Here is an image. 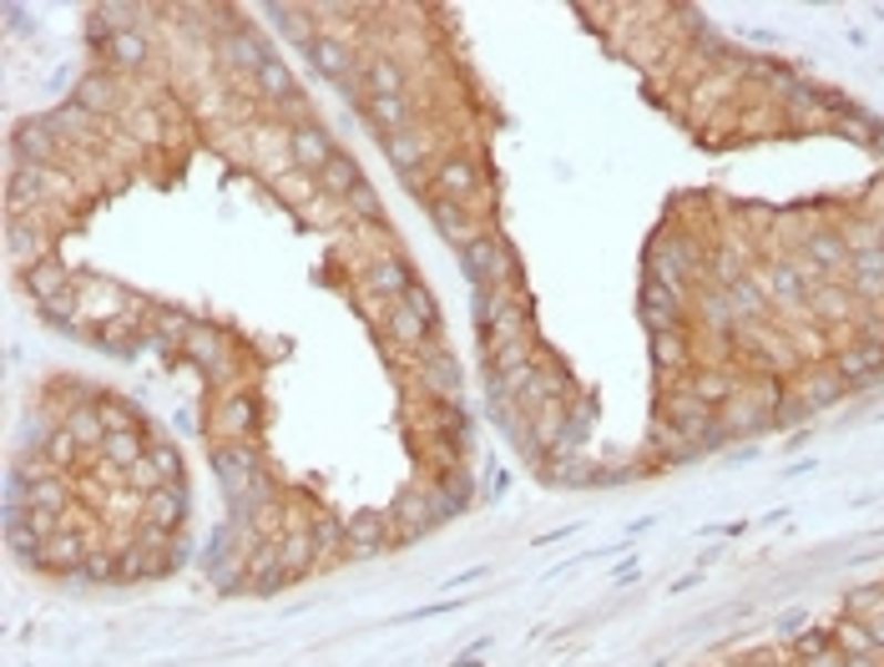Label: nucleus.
<instances>
[{"instance_id":"28","label":"nucleus","mask_w":884,"mask_h":667,"mask_svg":"<svg viewBox=\"0 0 884 667\" xmlns=\"http://www.w3.org/2000/svg\"><path fill=\"white\" fill-rule=\"evenodd\" d=\"M71 102H81L86 106V112H116V106H122V92H116V81L112 76H102V71H96V76H81L76 81V96H71Z\"/></svg>"},{"instance_id":"33","label":"nucleus","mask_w":884,"mask_h":667,"mask_svg":"<svg viewBox=\"0 0 884 667\" xmlns=\"http://www.w3.org/2000/svg\"><path fill=\"white\" fill-rule=\"evenodd\" d=\"M61 425L81 440V445H102L106 440V425H102V404H76V410L61 414Z\"/></svg>"},{"instance_id":"1","label":"nucleus","mask_w":884,"mask_h":667,"mask_svg":"<svg viewBox=\"0 0 884 667\" xmlns=\"http://www.w3.org/2000/svg\"><path fill=\"white\" fill-rule=\"evenodd\" d=\"M465 274H471L475 288H511L516 284V254H511V243H501L495 233L475 238L465 254H460Z\"/></svg>"},{"instance_id":"36","label":"nucleus","mask_w":884,"mask_h":667,"mask_svg":"<svg viewBox=\"0 0 884 667\" xmlns=\"http://www.w3.org/2000/svg\"><path fill=\"white\" fill-rule=\"evenodd\" d=\"M809 309H814L824 324H834V319H850V309H854V294H850V288H839V284H819V288H814V299H809Z\"/></svg>"},{"instance_id":"26","label":"nucleus","mask_w":884,"mask_h":667,"mask_svg":"<svg viewBox=\"0 0 884 667\" xmlns=\"http://www.w3.org/2000/svg\"><path fill=\"white\" fill-rule=\"evenodd\" d=\"M384 157H390V167L400 177H420V167H425V142L414 137V132H394V137H384Z\"/></svg>"},{"instance_id":"35","label":"nucleus","mask_w":884,"mask_h":667,"mask_svg":"<svg viewBox=\"0 0 884 667\" xmlns=\"http://www.w3.org/2000/svg\"><path fill=\"white\" fill-rule=\"evenodd\" d=\"M25 506H41V511H66L71 506V485L61 475H41V481L25 485Z\"/></svg>"},{"instance_id":"11","label":"nucleus","mask_w":884,"mask_h":667,"mask_svg":"<svg viewBox=\"0 0 884 667\" xmlns=\"http://www.w3.org/2000/svg\"><path fill=\"white\" fill-rule=\"evenodd\" d=\"M288 152H294V162H299L304 173H323L329 167V157L339 147L329 142V132L323 127H313V122H299V127L288 132Z\"/></svg>"},{"instance_id":"50","label":"nucleus","mask_w":884,"mask_h":667,"mask_svg":"<svg viewBox=\"0 0 884 667\" xmlns=\"http://www.w3.org/2000/svg\"><path fill=\"white\" fill-rule=\"evenodd\" d=\"M76 450H81V440L71 435L66 425H56V435L47 440V461L51 465H71V461H76Z\"/></svg>"},{"instance_id":"25","label":"nucleus","mask_w":884,"mask_h":667,"mask_svg":"<svg viewBox=\"0 0 884 667\" xmlns=\"http://www.w3.org/2000/svg\"><path fill=\"white\" fill-rule=\"evenodd\" d=\"M187 355H193L197 365L207 369V374H223V369H228V359H233V349H228V339H223V334H213V329H203V324H197L193 339H187Z\"/></svg>"},{"instance_id":"7","label":"nucleus","mask_w":884,"mask_h":667,"mask_svg":"<svg viewBox=\"0 0 884 667\" xmlns=\"http://www.w3.org/2000/svg\"><path fill=\"white\" fill-rule=\"evenodd\" d=\"M430 218H435V228L445 233V243L450 248H455V254H465V248H471L475 238H485V228L481 223L471 218V213H465V207L460 203H450V197H430Z\"/></svg>"},{"instance_id":"46","label":"nucleus","mask_w":884,"mask_h":667,"mask_svg":"<svg viewBox=\"0 0 884 667\" xmlns=\"http://www.w3.org/2000/svg\"><path fill=\"white\" fill-rule=\"evenodd\" d=\"M268 16H274V21L284 25V31L294 35V41H299L304 51H309V41H313V25L304 21V11H294V6H268Z\"/></svg>"},{"instance_id":"55","label":"nucleus","mask_w":884,"mask_h":667,"mask_svg":"<svg viewBox=\"0 0 884 667\" xmlns=\"http://www.w3.org/2000/svg\"><path fill=\"white\" fill-rule=\"evenodd\" d=\"M864 627H870L874 647H880V653H884V612H880V617H870V622H864Z\"/></svg>"},{"instance_id":"32","label":"nucleus","mask_w":884,"mask_h":667,"mask_svg":"<svg viewBox=\"0 0 884 667\" xmlns=\"http://www.w3.org/2000/svg\"><path fill=\"white\" fill-rule=\"evenodd\" d=\"M223 57H228L233 66H243V71H253V76H258V66L268 61V47L253 31H233V35H223Z\"/></svg>"},{"instance_id":"17","label":"nucleus","mask_w":884,"mask_h":667,"mask_svg":"<svg viewBox=\"0 0 884 667\" xmlns=\"http://www.w3.org/2000/svg\"><path fill=\"white\" fill-rule=\"evenodd\" d=\"M25 294L35 304H51V299H66L71 294V268L61 258H41V264L25 268Z\"/></svg>"},{"instance_id":"39","label":"nucleus","mask_w":884,"mask_h":667,"mask_svg":"<svg viewBox=\"0 0 884 667\" xmlns=\"http://www.w3.org/2000/svg\"><path fill=\"white\" fill-rule=\"evenodd\" d=\"M47 122L61 132V137H66V132H81V137H96V132H102V116H96V112H86V106H81V102H66V106H61V112H51Z\"/></svg>"},{"instance_id":"51","label":"nucleus","mask_w":884,"mask_h":667,"mask_svg":"<svg viewBox=\"0 0 884 667\" xmlns=\"http://www.w3.org/2000/svg\"><path fill=\"white\" fill-rule=\"evenodd\" d=\"M404 304H410L414 314L425 324H440V309H435V299H430V288L425 284H410V294H404Z\"/></svg>"},{"instance_id":"49","label":"nucleus","mask_w":884,"mask_h":667,"mask_svg":"<svg viewBox=\"0 0 884 667\" xmlns=\"http://www.w3.org/2000/svg\"><path fill=\"white\" fill-rule=\"evenodd\" d=\"M345 203L354 207V213H359V218H364V223H384V203H379V193H374V187H369V183H359L354 193L345 197Z\"/></svg>"},{"instance_id":"12","label":"nucleus","mask_w":884,"mask_h":667,"mask_svg":"<svg viewBox=\"0 0 884 667\" xmlns=\"http://www.w3.org/2000/svg\"><path fill=\"white\" fill-rule=\"evenodd\" d=\"M682 390H688L692 400H702V404H708V410H723V404L733 400V394L743 390V384H738V374H733V369H718V365H708V369H698V374H688V380H682Z\"/></svg>"},{"instance_id":"22","label":"nucleus","mask_w":884,"mask_h":667,"mask_svg":"<svg viewBox=\"0 0 884 667\" xmlns=\"http://www.w3.org/2000/svg\"><path fill=\"white\" fill-rule=\"evenodd\" d=\"M86 552H92V546H81V536H66V531H61V536H51L47 546H41V572H56V576H76L81 572V562H86Z\"/></svg>"},{"instance_id":"9","label":"nucleus","mask_w":884,"mask_h":667,"mask_svg":"<svg viewBox=\"0 0 884 667\" xmlns=\"http://www.w3.org/2000/svg\"><path fill=\"white\" fill-rule=\"evenodd\" d=\"M698 324L702 329H712V334H733V329H743V314H738V304H733V288H712V284H702V294H698Z\"/></svg>"},{"instance_id":"19","label":"nucleus","mask_w":884,"mask_h":667,"mask_svg":"<svg viewBox=\"0 0 884 667\" xmlns=\"http://www.w3.org/2000/svg\"><path fill=\"white\" fill-rule=\"evenodd\" d=\"M288 582V566H284V552H278V541H264V546H253L248 552V587L253 592H278Z\"/></svg>"},{"instance_id":"6","label":"nucleus","mask_w":884,"mask_h":667,"mask_svg":"<svg viewBox=\"0 0 884 667\" xmlns=\"http://www.w3.org/2000/svg\"><path fill=\"white\" fill-rule=\"evenodd\" d=\"M390 541H394V516H390V511H359V516L345 521V546L354 556H374V552H384Z\"/></svg>"},{"instance_id":"16","label":"nucleus","mask_w":884,"mask_h":667,"mask_svg":"<svg viewBox=\"0 0 884 667\" xmlns=\"http://www.w3.org/2000/svg\"><path fill=\"white\" fill-rule=\"evenodd\" d=\"M414 359H420V380H425L435 394H455L460 390V365H455V355H450L445 345H420V349H414Z\"/></svg>"},{"instance_id":"15","label":"nucleus","mask_w":884,"mask_h":667,"mask_svg":"<svg viewBox=\"0 0 884 667\" xmlns=\"http://www.w3.org/2000/svg\"><path fill=\"white\" fill-rule=\"evenodd\" d=\"M410 284H414V274L404 268V258H374L369 264V274H364V288H369V299H394L400 304L404 294H410Z\"/></svg>"},{"instance_id":"31","label":"nucleus","mask_w":884,"mask_h":667,"mask_svg":"<svg viewBox=\"0 0 884 667\" xmlns=\"http://www.w3.org/2000/svg\"><path fill=\"white\" fill-rule=\"evenodd\" d=\"M253 420H258V404H253L248 394H228V400L218 404V414H213V425H218L223 435H233V440L248 435Z\"/></svg>"},{"instance_id":"40","label":"nucleus","mask_w":884,"mask_h":667,"mask_svg":"<svg viewBox=\"0 0 884 667\" xmlns=\"http://www.w3.org/2000/svg\"><path fill=\"white\" fill-rule=\"evenodd\" d=\"M6 248H11V258L16 264H41V228H35V223H11V228H6Z\"/></svg>"},{"instance_id":"42","label":"nucleus","mask_w":884,"mask_h":667,"mask_svg":"<svg viewBox=\"0 0 884 667\" xmlns=\"http://www.w3.org/2000/svg\"><path fill=\"white\" fill-rule=\"evenodd\" d=\"M278 552H284V566H288V576H304V572H313V536H304V531H294V536H284L278 541Z\"/></svg>"},{"instance_id":"8","label":"nucleus","mask_w":884,"mask_h":667,"mask_svg":"<svg viewBox=\"0 0 884 667\" xmlns=\"http://www.w3.org/2000/svg\"><path fill=\"white\" fill-rule=\"evenodd\" d=\"M850 243H844V233L834 228H814L804 233V264H814L819 274H850Z\"/></svg>"},{"instance_id":"20","label":"nucleus","mask_w":884,"mask_h":667,"mask_svg":"<svg viewBox=\"0 0 884 667\" xmlns=\"http://www.w3.org/2000/svg\"><path fill=\"white\" fill-rule=\"evenodd\" d=\"M789 390L804 394V404L819 414V410H829V404L844 400V390H850V384L839 380L834 365H829V369H809V374H799V384H789Z\"/></svg>"},{"instance_id":"48","label":"nucleus","mask_w":884,"mask_h":667,"mask_svg":"<svg viewBox=\"0 0 884 667\" xmlns=\"http://www.w3.org/2000/svg\"><path fill=\"white\" fill-rule=\"evenodd\" d=\"M844 243H850V254H870V248H884V228L880 223H854V228H839Z\"/></svg>"},{"instance_id":"23","label":"nucleus","mask_w":884,"mask_h":667,"mask_svg":"<svg viewBox=\"0 0 884 667\" xmlns=\"http://www.w3.org/2000/svg\"><path fill=\"white\" fill-rule=\"evenodd\" d=\"M96 450H102V455H106L112 465L132 471V465H137L152 445H147V435H142V425H126V430H106V440H102Z\"/></svg>"},{"instance_id":"30","label":"nucleus","mask_w":884,"mask_h":667,"mask_svg":"<svg viewBox=\"0 0 884 667\" xmlns=\"http://www.w3.org/2000/svg\"><path fill=\"white\" fill-rule=\"evenodd\" d=\"M369 122L379 127V137L410 132V102L404 96H369Z\"/></svg>"},{"instance_id":"52","label":"nucleus","mask_w":884,"mask_h":667,"mask_svg":"<svg viewBox=\"0 0 884 667\" xmlns=\"http://www.w3.org/2000/svg\"><path fill=\"white\" fill-rule=\"evenodd\" d=\"M309 536H313V546H339V541H345V526H339V521H329V516H319Z\"/></svg>"},{"instance_id":"37","label":"nucleus","mask_w":884,"mask_h":667,"mask_svg":"<svg viewBox=\"0 0 884 667\" xmlns=\"http://www.w3.org/2000/svg\"><path fill=\"white\" fill-rule=\"evenodd\" d=\"M253 81H258V92H264L268 102H294V96H299V92H294V76H288V66L278 57H268Z\"/></svg>"},{"instance_id":"10","label":"nucleus","mask_w":884,"mask_h":667,"mask_svg":"<svg viewBox=\"0 0 884 667\" xmlns=\"http://www.w3.org/2000/svg\"><path fill=\"white\" fill-rule=\"evenodd\" d=\"M56 142H61V132L51 127L47 116H35V122H25V127H16V142H11V152L21 162H41V167H56Z\"/></svg>"},{"instance_id":"34","label":"nucleus","mask_w":884,"mask_h":667,"mask_svg":"<svg viewBox=\"0 0 884 667\" xmlns=\"http://www.w3.org/2000/svg\"><path fill=\"white\" fill-rule=\"evenodd\" d=\"M106 57H112L122 71H142V66H147V35H142V31L112 35V41H106Z\"/></svg>"},{"instance_id":"54","label":"nucleus","mask_w":884,"mask_h":667,"mask_svg":"<svg viewBox=\"0 0 884 667\" xmlns=\"http://www.w3.org/2000/svg\"><path fill=\"white\" fill-rule=\"evenodd\" d=\"M804 667H844V657L829 647V653H814V657H804Z\"/></svg>"},{"instance_id":"21","label":"nucleus","mask_w":884,"mask_h":667,"mask_svg":"<svg viewBox=\"0 0 884 667\" xmlns=\"http://www.w3.org/2000/svg\"><path fill=\"white\" fill-rule=\"evenodd\" d=\"M304 57H309V66L319 71V76L349 86V47H345V41H333V35H313Z\"/></svg>"},{"instance_id":"44","label":"nucleus","mask_w":884,"mask_h":667,"mask_svg":"<svg viewBox=\"0 0 884 667\" xmlns=\"http://www.w3.org/2000/svg\"><path fill=\"white\" fill-rule=\"evenodd\" d=\"M733 304H738V314H743V324L748 319H763V314H769V288L758 284V278H738V284H733Z\"/></svg>"},{"instance_id":"41","label":"nucleus","mask_w":884,"mask_h":667,"mask_svg":"<svg viewBox=\"0 0 884 667\" xmlns=\"http://www.w3.org/2000/svg\"><path fill=\"white\" fill-rule=\"evenodd\" d=\"M369 96H404V71L394 57L369 61Z\"/></svg>"},{"instance_id":"53","label":"nucleus","mask_w":884,"mask_h":667,"mask_svg":"<svg viewBox=\"0 0 884 667\" xmlns=\"http://www.w3.org/2000/svg\"><path fill=\"white\" fill-rule=\"evenodd\" d=\"M779 633L783 637H804L809 633V612H789V617L779 622Z\"/></svg>"},{"instance_id":"43","label":"nucleus","mask_w":884,"mask_h":667,"mask_svg":"<svg viewBox=\"0 0 884 667\" xmlns=\"http://www.w3.org/2000/svg\"><path fill=\"white\" fill-rule=\"evenodd\" d=\"M81 582H122V552L92 546L86 562H81Z\"/></svg>"},{"instance_id":"4","label":"nucleus","mask_w":884,"mask_h":667,"mask_svg":"<svg viewBox=\"0 0 884 667\" xmlns=\"http://www.w3.org/2000/svg\"><path fill=\"white\" fill-rule=\"evenodd\" d=\"M394 516V531H400V541H414V536H425V531L440 526V516H445V506H440V491L435 485H410V491H400V501L390 506Z\"/></svg>"},{"instance_id":"45","label":"nucleus","mask_w":884,"mask_h":667,"mask_svg":"<svg viewBox=\"0 0 884 667\" xmlns=\"http://www.w3.org/2000/svg\"><path fill=\"white\" fill-rule=\"evenodd\" d=\"M152 329H157V345H167V339H193V329H197V319L193 314H183V309H157L152 314Z\"/></svg>"},{"instance_id":"14","label":"nucleus","mask_w":884,"mask_h":667,"mask_svg":"<svg viewBox=\"0 0 884 667\" xmlns=\"http://www.w3.org/2000/svg\"><path fill=\"white\" fill-rule=\"evenodd\" d=\"M814 288H819V278L809 274L804 264H773L769 268V299H779V304H809L814 299Z\"/></svg>"},{"instance_id":"18","label":"nucleus","mask_w":884,"mask_h":667,"mask_svg":"<svg viewBox=\"0 0 884 667\" xmlns=\"http://www.w3.org/2000/svg\"><path fill=\"white\" fill-rule=\"evenodd\" d=\"M187 516V481H173V485H157L147 491V526L157 531H177Z\"/></svg>"},{"instance_id":"3","label":"nucleus","mask_w":884,"mask_h":667,"mask_svg":"<svg viewBox=\"0 0 884 667\" xmlns=\"http://www.w3.org/2000/svg\"><path fill=\"white\" fill-rule=\"evenodd\" d=\"M834 374L850 390H870V384L884 380V339H870V334H860L854 345H844L834 355Z\"/></svg>"},{"instance_id":"47","label":"nucleus","mask_w":884,"mask_h":667,"mask_svg":"<svg viewBox=\"0 0 884 667\" xmlns=\"http://www.w3.org/2000/svg\"><path fill=\"white\" fill-rule=\"evenodd\" d=\"M809 420H814V410H809V404H804V394L783 390L779 410H773V425H809Z\"/></svg>"},{"instance_id":"38","label":"nucleus","mask_w":884,"mask_h":667,"mask_svg":"<svg viewBox=\"0 0 884 667\" xmlns=\"http://www.w3.org/2000/svg\"><path fill=\"white\" fill-rule=\"evenodd\" d=\"M884 612V582H864V587H850L844 592V617L854 622H870Z\"/></svg>"},{"instance_id":"24","label":"nucleus","mask_w":884,"mask_h":667,"mask_svg":"<svg viewBox=\"0 0 884 667\" xmlns=\"http://www.w3.org/2000/svg\"><path fill=\"white\" fill-rule=\"evenodd\" d=\"M647 355H652V369H657V374H682V369L692 365L688 334H652Z\"/></svg>"},{"instance_id":"27","label":"nucleus","mask_w":884,"mask_h":667,"mask_svg":"<svg viewBox=\"0 0 884 667\" xmlns=\"http://www.w3.org/2000/svg\"><path fill=\"white\" fill-rule=\"evenodd\" d=\"M384 329H390V339H400L404 349H420V345H430V329H435V324H425L420 314L410 309V304L400 299L390 309V319H384Z\"/></svg>"},{"instance_id":"13","label":"nucleus","mask_w":884,"mask_h":667,"mask_svg":"<svg viewBox=\"0 0 884 667\" xmlns=\"http://www.w3.org/2000/svg\"><path fill=\"white\" fill-rule=\"evenodd\" d=\"M435 187H440V197L465 207L475 193H481V167H475L471 157H445L435 167Z\"/></svg>"},{"instance_id":"2","label":"nucleus","mask_w":884,"mask_h":667,"mask_svg":"<svg viewBox=\"0 0 884 667\" xmlns=\"http://www.w3.org/2000/svg\"><path fill=\"white\" fill-rule=\"evenodd\" d=\"M688 294H678V288L657 284V278L643 274V329L647 334H688Z\"/></svg>"},{"instance_id":"5","label":"nucleus","mask_w":884,"mask_h":667,"mask_svg":"<svg viewBox=\"0 0 884 667\" xmlns=\"http://www.w3.org/2000/svg\"><path fill=\"white\" fill-rule=\"evenodd\" d=\"M213 465H218V481H223V491H228V501L243 511L253 495V475H258L253 450L238 445V440H223V445H213Z\"/></svg>"},{"instance_id":"29","label":"nucleus","mask_w":884,"mask_h":667,"mask_svg":"<svg viewBox=\"0 0 884 667\" xmlns=\"http://www.w3.org/2000/svg\"><path fill=\"white\" fill-rule=\"evenodd\" d=\"M359 183H364V173H359V162L349 157V152H333L329 167L319 173V187H323L329 197H349Z\"/></svg>"}]
</instances>
